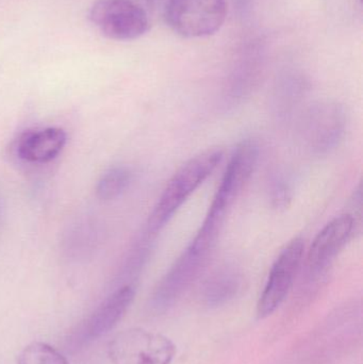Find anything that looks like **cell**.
Wrapping results in <instances>:
<instances>
[{
	"instance_id": "obj_1",
	"label": "cell",
	"mask_w": 363,
	"mask_h": 364,
	"mask_svg": "<svg viewBox=\"0 0 363 364\" xmlns=\"http://www.w3.org/2000/svg\"><path fill=\"white\" fill-rule=\"evenodd\" d=\"M222 227L204 220L195 237L153 290L151 305L155 311L164 312L172 308L197 282L210 262Z\"/></svg>"
},
{
	"instance_id": "obj_2",
	"label": "cell",
	"mask_w": 363,
	"mask_h": 364,
	"mask_svg": "<svg viewBox=\"0 0 363 364\" xmlns=\"http://www.w3.org/2000/svg\"><path fill=\"white\" fill-rule=\"evenodd\" d=\"M224 158L221 149H211L185 162L166 184L153 207L145 230L158 237L188 199L217 170Z\"/></svg>"
},
{
	"instance_id": "obj_3",
	"label": "cell",
	"mask_w": 363,
	"mask_h": 364,
	"mask_svg": "<svg viewBox=\"0 0 363 364\" xmlns=\"http://www.w3.org/2000/svg\"><path fill=\"white\" fill-rule=\"evenodd\" d=\"M360 225L350 213L330 220L318 233L304 256L300 274V293L315 294L327 282L334 261L359 231Z\"/></svg>"
},
{
	"instance_id": "obj_4",
	"label": "cell",
	"mask_w": 363,
	"mask_h": 364,
	"mask_svg": "<svg viewBox=\"0 0 363 364\" xmlns=\"http://www.w3.org/2000/svg\"><path fill=\"white\" fill-rule=\"evenodd\" d=\"M347 124V111L340 102L336 100L315 102L300 117V140L313 155L319 157L328 155L342 141Z\"/></svg>"
},
{
	"instance_id": "obj_5",
	"label": "cell",
	"mask_w": 363,
	"mask_h": 364,
	"mask_svg": "<svg viewBox=\"0 0 363 364\" xmlns=\"http://www.w3.org/2000/svg\"><path fill=\"white\" fill-rule=\"evenodd\" d=\"M260 147L254 139L241 141L226 166L206 218L224 223L226 214L236 203L257 168Z\"/></svg>"
},
{
	"instance_id": "obj_6",
	"label": "cell",
	"mask_w": 363,
	"mask_h": 364,
	"mask_svg": "<svg viewBox=\"0 0 363 364\" xmlns=\"http://www.w3.org/2000/svg\"><path fill=\"white\" fill-rule=\"evenodd\" d=\"M176 353V346L170 338L143 328L117 333L108 346L113 364H170Z\"/></svg>"
},
{
	"instance_id": "obj_7",
	"label": "cell",
	"mask_w": 363,
	"mask_h": 364,
	"mask_svg": "<svg viewBox=\"0 0 363 364\" xmlns=\"http://www.w3.org/2000/svg\"><path fill=\"white\" fill-rule=\"evenodd\" d=\"M227 12L226 0H173L162 19L183 38H205L221 29Z\"/></svg>"
},
{
	"instance_id": "obj_8",
	"label": "cell",
	"mask_w": 363,
	"mask_h": 364,
	"mask_svg": "<svg viewBox=\"0 0 363 364\" xmlns=\"http://www.w3.org/2000/svg\"><path fill=\"white\" fill-rule=\"evenodd\" d=\"M89 17L104 36L115 41L136 40L151 26V17L134 0H96Z\"/></svg>"
},
{
	"instance_id": "obj_9",
	"label": "cell",
	"mask_w": 363,
	"mask_h": 364,
	"mask_svg": "<svg viewBox=\"0 0 363 364\" xmlns=\"http://www.w3.org/2000/svg\"><path fill=\"white\" fill-rule=\"evenodd\" d=\"M305 256V242L294 237L281 250L264 284L257 303V316L261 320L272 316L285 303L300 274Z\"/></svg>"
},
{
	"instance_id": "obj_10",
	"label": "cell",
	"mask_w": 363,
	"mask_h": 364,
	"mask_svg": "<svg viewBox=\"0 0 363 364\" xmlns=\"http://www.w3.org/2000/svg\"><path fill=\"white\" fill-rule=\"evenodd\" d=\"M66 139L65 132L58 127L26 132L17 141V156L29 164H48L63 151Z\"/></svg>"
},
{
	"instance_id": "obj_11",
	"label": "cell",
	"mask_w": 363,
	"mask_h": 364,
	"mask_svg": "<svg viewBox=\"0 0 363 364\" xmlns=\"http://www.w3.org/2000/svg\"><path fill=\"white\" fill-rule=\"evenodd\" d=\"M136 297V287H119L97 309L85 324L87 337L97 339L110 333L127 314Z\"/></svg>"
},
{
	"instance_id": "obj_12",
	"label": "cell",
	"mask_w": 363,
	"mask_h": 364,
	"mask_svg": "<svg viewBox=\"0 0 363 364\" xmlns=\"http://www.w3.org/2000/svg\"><path fill=\"white\" fill-rule=\"evenodd\" d=\"M242 276L234 267H222L211 274L200 289V301L208 308L230 303L240 292Z\"/></svg>"
},
{
	"instance_id": "obj_13",
	"label": "cell",
	"mask_w": 363,
	"mask_h": 364,
	"mask_svg": "<svg viewBox=\"0 0 363 364\" xmlns=\"http://www.w3.org/2000/svg\"><path fill=\"white\" fill-rule=\"evenodd\" d=\"M306 95V85L298 79H287L277 87L272 104L275 119L281 123H287L293 119Z\"/></svg>"
},
{
	"instance_id": "obj_14",
	"label": "cell",
	"mask_w": 363,
	"mask_h": 364,
	"mask_svg": "<svg viewBox=\"0 0 363 364\" xmlns=\"http://www.w3.org/2000/svg\"><path fill=\"white\" fill-rule=\"evenodd\" d=\"M132 173L126 166H114L107 171L96 186V195L100 200L117 199L129 188Z\"/></svg>"
},
{
	"instance_id": "obj_15",
	"label": "cell",
	"mask_w": 363,
	"mask_h": 364,
	"mask_svg": "<svg viewBox=\"0 0 363 364\" xmlns=\"http://www.w3.org/2000/svg\"><path fill=\"white\" fill-rule=\"evenodd\" d=\"M17 364H70L55 348L43 342H33L19 354Z\"/></svg>"
},
{
	"instance_id": "obj_16",
	"label": "cell",
	"mask_w": 363,
	"mask_h": 364,
	"mask_svg": "<svg viewBox=\"0 0 363 364\" xmlns=\"http://www.w3.org/2000/svg\"><path fill=\"white\" fill-rule=\"evenodd\" d=\"M268 194L273 209L277 211L288 209L293 199V186L291 181L283 173H275L269 182Z\"/></svg>"
},
{
	"instance_id": "obj_17",
	"label": "cell",
	"mask_w": 363,
	"mask_h": 364,
	"mask_svg": "<svg viewBox=\"0 0 363 364\" xmlns=\"http://www.w3.org/2000/svg\"><path fill=\"white\" fill-rule=\"evenodd\" d=\"M136 4H140L148 16H159L163 18L166 9L170 6L173 0H134Z\"/></svg>"
},
{
	"instance_id": "obj_18",
	"label": "cell",
	"mask_w": 363,
	"mask_h": 364,
	"mask_svg": "<svg viewBox=\"0 0 363 364\" xmlns=\"http://www.w3.org/2000/svg\"><path fill=\"white\" fill-rule=\"evenodd\" d=\"M347 213L351 214L358 224L360 225L362 222V183H358L354 190L353 194H352L351 198L349 201V211Z\"/></svg>"
}]
</instances>
